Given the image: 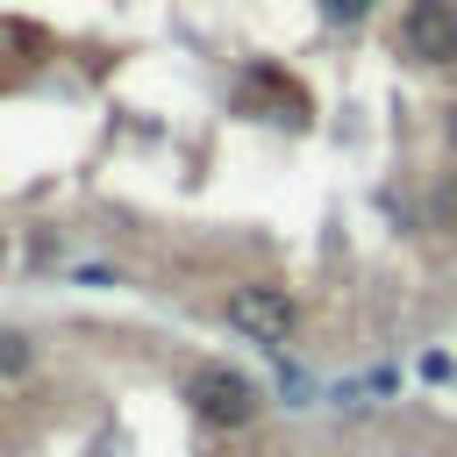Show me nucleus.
Segmentation results:
<instances>
[{"label":"nucleus","instance_id":"nucleus-1","mask_svg":"<svg viewBox=\"0 0 457 457\" xmlns=\"http://www.w3.org/2000/svg\"><path fill=\"white\" fill-rule=\"evenodd\" d=\"M186 407H193L207 428H243V421H257L264 393H257V378H250V371H236V364L207 357V364H193V378H186Z\"/></svg>","mask_w":457,"mask_h":457},{"label":"nucleus","instance_id":"nucleus-2","mask_svg":"<svg viewBox=\"0 0 457 457\" xmlns=\"http://www.w3.org/2000/svg\"><path fill=\"white\" fill-rule=\"evenodd\" d=\"M221 321L243 336V343H293V328H300V300L286 293V286H264V278H250V286H228L221 293Z\"/></svg>","mask_w":457,"mask_h":457},{"label":"nucleus","instance_id":"nucleus-3","mask_svg":"<svg viewBox=\"0 0 457 457\" xmlns=\"http://www.w3.org/2000/svg\"><path fill=\"white\" fill-rule=\"evenodd\" d=\"M400 43L421 64H457V0H414L400 21Z\"/></svg>","mask_w":457,"mask_h":457},{"label":"nucleus","instance_id":"nucleus-4","mask_svg":"<svg viewBox=\"0 0 457 457\" xmlns=\"http://www.w3.org/2000/svg\"><path fill=\"white\" fill-rule=\"evenodd\" d=\"M29 364H36V343L21 328H0V378H21Z\"/></svg>","mask_w":457,"mask_h":457},{"label":"nucleus","instance_id":"nucleus-5","mask_svg":"<svg viewBox=\"0 0 457 457\" xmlns=\"http://www.w3.org/2000/svg\"><path fill=\"white\" fill-rule=\"evenodd\" d=\"M428 214H436L443 228H457V171H443V186L428 193Z\"/></svg>","mask_w":457,"mask_h":457},{"label":"nucleus","instance_id":"nucleus-6","mask_svg":"<svg viewBox=\"0 0 457 457\" xmlns=\"http://www.w3.org/2000/svg\"><path fill=\"white\" fill-rule=\"evenodd\" d=\"M321 14H328V21H364L371 0H321Z\"/></svg>","mask_w":457,"mask_h":457},{"label":"nucleus","instance_id":"nucleus-7","mask_svg":"<svg viewBox=\"0 0 457 457\" xmlns=\"http://www.w3.org/2000/svg\"><path fill=\"white\" fill-rule=\"evenodd\" d=\"M450 143H457V107H450Z\"/></svg>","mask_w":457,"mask_h":457}]
</instances>
